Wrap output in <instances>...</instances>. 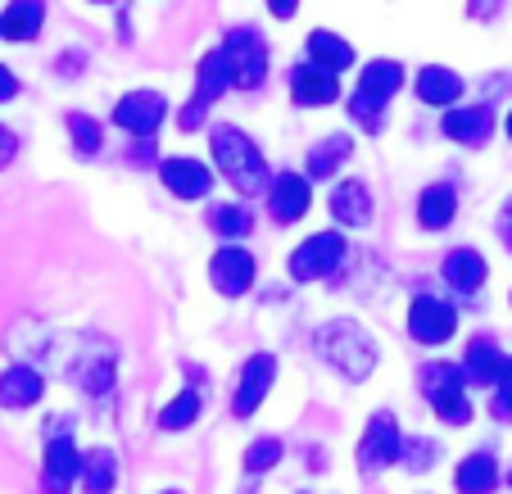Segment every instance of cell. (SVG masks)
<instances>
[{"label":"cell","instance_id":"1","mask_svg":"<svg viewBox=\"0 0 512 494\" xmlns=\"http://www.w3.org/2000/svg\"><path fill=\"white\" fill-rule=\"evenodd\" d=\"M91 340H96V331H59V327H46V322H14L10 336H5V349H10L23 368H37L41 363V368L73 381L82 359H87Z\"/></svg>","mask_w":512,"mask_h":494},{"label":"cell","instance_id":"2","mask_svg":"<svg viewBox=\"0 0 512 494\" xmlns=\"http://www.w3.org/2000/svg\"><path fill=\"white\" fill-rule=\"evenodd\" d=\"M313 345H318L322 359L349 381H368L372 368H377V340H372V331L349 318L327 322V327L313 336Z\"/></svg>","mask_w":512,"mask_h":494},{"label":"cell","instance_id":"3","mask_svg":"<svg viewBox=\"0 0 512 494\" xmlns=\"http://www.w3.org/2000/svg\"><path fill=\"white\" fill-rule=\"evenodd\" d=\"M209 141H213V164H218V173L241 195H254L268 186V164H263L259 146H254L241 127H213Z\"/></svg>","mask_w":512,"mask_h":494},{"label":"cell","instance_id":"4","mask_svg":"<svg viewBox=\"0 0 512 494\" xmlns=\"http://www.w3.org/2000/svg\"><path fill=\"white\" fill-rule=\"evenodd\" d=\"M417 381H422L426 404L435 408V417H440L445 427H467V422H472V399H467L463 368H454V363H426V368L417 372Z\"/></svg>","mask_w":512,"mask_h":494},{"label":"cell","instance_id":"5","mask_svg":"<svg viewBox=\"0 0 512 494\" xmlns=\"http://www.w3.org/2000/svg\"><path fill=\"white\" fill-rule=\"evenodd\" d=\"M349 263V241L340 232H318L290 254V277L295 281H331Z\"/></svg>","mask_w":512,"mask_h":494},{"label":"cell","instance_id":"6","mask_svg":"<svg viewBox=\"0 0 512 494\" xmlns=\"http://www.w3.org/2000/svg\"><path fill=\"white\" fill-rule=\"evenodd\" d=\"M223 59L232 68V87L254 91L268 78V46H263L259 28H232L223 41Z\"/></svg>","mask_w":512,"mask_h":494},{"label":"cell","instance_id":"7","mask_svg":"<svg viewBox=\"0 0 512 494\" xmlns=\"http://www.w3.org/2000/svg\"><path fill=\"white\" fill-rule=\"evenodd\" d=\"M227 87H232V68H227L223 50H209V55L200 59V73H195V96L186 100V109H182L177 123H182L186 132H195V127L204 123V114H209V105L223 96Z\"/></svg>","mask_w":512,"mask_h":494},{"label":"cell","instance_id":"8","mask_svg":"<svg viewBox=\"0 0 512 494\" xmlns=\"http://www.w3.org/2000/svg\"><path fill=\"white\" fill-rule=\"evenodd\" d=\"M404 458V431H399V417L395 413H377L358 440V467L363 472H381V467H395Z\"/></svg>","mask_w":512,"mask_h":494},{"label":"cell","instance_id":"9","mask_svg":"<svg viewBox=\"0 0 512 494\" xmlns=\"http://www.w3.org/2000/svg\"><path fill=\"white\" fill-rule=\"evenodd\" d=\"M458 331V309L449 300H440V295H417L413 304H408V336L417 340V345H445V340H454Z\"/></svg>","mask_w":512,"mask_h":494},{"label":"cell","instance_id":"10","mask_svg":"<svg viewBox=\"0 0 512 494\" xmlns=\"http://www.w3.org/2000/svg\"><path fill=\"white\" fill-rule=\"evenodd\" d=\"M164 118H168V100L159 96V91H127L114 109V123L123 127V132L141 136V141H150Z\"/></svg>","mask_w":512,"mask_h":494},{"label":"cell","instance_id":"11","mask_svg":"<svg viewBox=\"0 0 512 494\" xmlns=\"http://www.w3.org/2000/svg\"><path fill=\"white\" fill-rule=\"evenodd\" d=\"M209 277H213V286H218V295L236 300V295H245L254 286V254L227 245V250H218L209 259Z\"/></svg>","mask_w":512,"mask_h":494},{"label":"cell","instance_id":"12","mask_svg":"<svg viewBox=\"0 0 512 494\" xmlns=\"http://www.w3.org/2000/svg\"><path fill=\"white\" fill-rule=\"evenodd\" d=\"M272 381H277V359H272V354H254V359H245L241 381H236L232 413L236 417H250L254 408L263 404V395L272 390Z\"/></svg>","mask_w":512,"mask_h":494},{"label":"cell","instance_id":"13","mask_svg":"<svg viewBox=\"0 0 512 494\" xmlns=\"http://www.w3.org/2000/svg\"><path fill=\"white\" fill-rule=\"evenodd\" d=\"M440 132L449 136V141H458V146L476 150L490 141L494 132V114L490 105H458V109H445V118H440Z\"/></svg>","mask_w":512,"mask_h":494},{"label":"cell","instance_id":"14","mask_svg":"<svg viewBox=\"0 0 512 494\" xmlns=\"http://www.w3.org/2000/svg\"><path fill=\"white\" fill-rule=\"evenodd\" d=\"M458 368H463L467 386H499L508 359H503V349H499V340H494V336H472Z\"/></svg>","mask_w":512,"mask_h":494},{"label":"cell","instance_id":"15","mask_svg":"<svg viewBox=\"0 0 512 494\" xmlns=\"http://www.w3.org/2000/svg\"><path fill=\"white\" fill-rule=\"evenodd\" d=\"M82 467H87V458L78 454V445L68 436L50 440L46 445V472H41V485H46V494H68L73 490V481L82 476Z\"/></svg>","mask_w":512,"mask_h":494},{"label":"cell","instance_id":"16","mask_svg":"<svg viewBox=\"0 0 512 494\" xmlns=\"http://www.w3.org/2000/svg\"><path fill=\"white\" fill-rule=\"evenodd\" d=\"M309 200H313L309 177H300V173H281L277 182L268 186V214L277 218V223H300V218L309 214Z\"/></svg>","mask_w":512,"mask_h":494},{"label":"cell","instance_id":"17","mask_svg":"<svg viewBox=\"0 0 512 494\" xmlns=\"http://www.w3.org/2000/svg\"><path fill=\"white\" fill-rule=\"evenodd\" d=\"M440 272H445V281L454 286L458 295H476L485 286V277H490V263L481 259V250H472V245H458V250L445 254Z\"/></svg>","mask_w":512,"mask_h":494},{"label":"cell","instance_id":"18","mask_svg":"<svg viewBox=\"0 0 512 494\" xmlns=\"http://www.w3.org/2000/svg\"><path fill=\"white\" fill-rule=\"evenodd\" d=\"M159 177H164V186L177 195V200H204L213 186L209 168H204L200 159H164V164H159Z\"/></svg>","mask_w":512,"mask_h":494},{"label":"cell","instance_id":"19","mask_svg":"<svg viewBox=\"0 0 512 494\" xmlns=\"http://www.w3.org/2000/svg\"><path fill=\"white\" fill-rule=\"evenodd\" d=\"M290 96H295L300 109H322L340 96V82L331 78V73H322V68L300 64L295 68V78H290Z\"/></svg>","mask_w":512,"mask_h":494},{"label":"cell","instance_id":"20","mask_svg":"<svg viewBox=\"0 0 512 494\" xmlns=\"http://www.w3.org/2000/svg\"><path fill=\"white\" fill-rule=\"evenodd\" d=\"M46 395V381H41L37 368H23L14 363L10 372H0V408H32Z\"/></svg>","mask_w":512,"mask_h":494},{"label":"cell","instance_id":"21","mask_svg":"<svg viewBox=\"0 0 512 494\" xmlns=\"http://www.w3.org/2000/svg\"><path fill=\"white\" fill-rule=\"evenodd\" d=\"M454 214H458V191L454 186L435 182L417 195V223H422L426 232H445V227L454 223Z\"/></svg>","mask_w":512,"mask_h":494},{"label":"cell","instance_id":"22","mask_svg":"<svg viewBox=\"0 0 512 494\" xmlns=\"http://www.w3.org/2000/svg\"><path fill=\"white\" fill-rule=\"evenodd\" d=\"M454 490L458 494H494L499 490V463L494 454H467L454 467Z\"/></svg>","mask_w":512,"mask_h":494},{"label":"cell","instance_id":"23","mask_svg":"<svg viewBox=\"0 0 512 494\" xmlns=\"http://www.w3.org/2000/svg\"><path fill=\"white\" fill-rule=\"evenodd\" d=\"M417 96H422V105H454L458 96H463V78H458L454 68L445 64H426L422 73H417Z\"/></svg>","mask_w":512,"mask_h":494},{"label":"cell","instance_id":"24","mask_svg":"<svg viewBox=\"0 0 512 494\" xmlns=\"http://www.w3.org/2000/svg\"><path fill=\"white\" fill-rule=\"evenodd\" d=\"M331 214L349 227H368L372 223V191L363 182H340L331 191Z\"/></svg>","mask_w":512,"mask_h":494},{"label":"cell","instance_id":"25","mask_svg":"<svg viewBox=\"0 0 512 494\" xmlns=\"http://www.w3.org/2000/svg\"><path fill=\"white\" fill-rule=\"evenodd\" d=\"M309 55H313V68H322V73H345L349 64H354V46L349 41H340L336 32H309Z\"/></svg>","mask_w":512,"mask_h":494},{"label":"cell","instance_id":"26","mask_svg":"<svg viewBox=\"0 0 512 494\" xmlns=\"http://www.w3.org/2000/svg\"><path fill=\"white\" fill-rule=\"evenodd\" d=\"M399 87H404V68H399L395 59H372V64L363 68V78H358V91H363V96H377V100H390Z\"/></svg>","mask_w":512,"mask_h":494},{"label":"cell","instance_id":"27","mask_svg":"<svg viewBox=\"0 0 512 494\" xmlns=\"http://www.w3.org/2000/svg\"><path fill=\"white\" fill-rule=\"evenodd\" d=\"M354 155V141H349L345 132H336V136H327V141H318V146L309 150V177H331L336 173L340 164H345V159Z\"/></svg>","mask_w":512,"mask_h":494},{"label":"cell","instance_id":"28","mask_svg":"<svg viewBox=\"0 0 512 494\" xmlns=\"http://www.w3.org/2000/svg\"><path fill=\"white\" fill-rule=\"evenodd\" d=\"M41 19H46V5H37V0H14L10 10H5V37L10 41H37Z\"/></svg>","mask_w":512,"mask_h":494},{"label":"cell","instance_id":"29","mask_svg":"<svg viewBox=\"0 0 512 494\" xmlns=\"http://www.w3.org/2000/svg\"><path fill=\"white\" fill-rule=\"evenodd\" d=\"M118 481V458L114 449H91L87 467H82V490L87 494H109Z\"/></svg>","mask_w":512,"mask_h":494},{"label":"cell","instance_id":"30","mask_svg":"<svg viewBox=\"0 0 512 494\" xmlns=\"http://www.w3.org/2000/svg\"><path fill=\"white\" fill-rule=\"evenodd\" d=\"M209 227L218 236H227V241H236V236H250L254 232V214H250V209H241V204H213V209H209Z\"/></svg>","mask_w":512,"mask_h":494},{"label":"cell","instance_id":"31","mask_svg":"<svg viewBox=\"0 0 512 494\" xmlns=\"http://www.w3.org/2000/svg\"><path fill=\"white\" fill-rule=\"evenodd\" d=\"M200 408H204L200 390H182V395H173V404L159 413V427L164 431H186L195 417H200Z\"/></svg>","mask_w":512,"mask_h":494},{"label":"cell","instance_id":"32","mask_svg":"<svg viewBox=\"0 0 512 494\" xmlns=\"http://www.w3.org/2000/svg\"><path fill=\"white\" fill-rule=\"evenodd\" d=\"M386 105H390V100H377V96H363V91H354V100H349V114H354V123L363 127V132H381V127H386Z\"/></svg>","mask_w":512,"mask_h":494},{"label":"cell","instance_id":"33","mask_svg":"<svg viewBox=\"0 0 512 494\" xmlns=\"http://www.w3.org/2000/svg\"><path fill=\"white\" fill-rule=\"evenodd\" d=\"M64 123H68V132H73V146H78L82 155H96V150L105 146V132H100L96 118H87V114H68Z\"/></svg>","mask_w":512,"mask_h":494},{"label":"cell","instance_id":"34","mask_svg":"<svg viewBox=\"0 0 512 494\" xmlns=\"http://www.w3.org/2000/svg\"><path fill=\"white\" fill-rule=\"evenodd\" d=\"M281 463V440L277 436H263V440H254L250 449H245V472H268V467H277Z\"/></svg>","mask_w":512,"mask_h":494},{"label":"cell","instance_id":"35","mask_svg":"<svg viewBox=\"0 0 512 494\" xmlns=\"http://www.w3.org/2000/svg\"><path fill=\"white\" fill-rule=\"evenodd\" d=\"M435 458H440V445L426 440V436H417V440H404V458H399V463H404L408 472H426Z\"/></svg>","mask_w":512,"mask_h":494},{"label":"cell","instance_id":"36","mask_svg":"<svg viewBox=\"0 0 512 494\" xmlns=\"http://www.w3.org/2000/svg\"><path fill=\"white\" fill-rule=\"evenodd\" d=\"M490 413L499 417V422H512V359L508 368H503L499 386H494V399H490Z\"/></svg>","mask_w":512,"mask_h":494},{"label":"cell","instance_id":"37","mask_svg":"<svg viewBox=\"0 0 512 494\" xmlns=\"http://www.w3.org/2000/svg\"><path fill=\"white\" fill-rule=\"evenodd\" d=\"M14 150H19V141H14V132H10V127H0V168H5V164H10V159H14Z\"/></svg>","mask_w":512,"mask_h":494},{"label":"cell","instance_id":"38","mask_svg":"<svg viewBox=\"0 0 512 494\" xmlns=\"http://www.w3.org/2000/svg\"><path fill=\"white\" fill-rule=\"evenodd\" d=\"M14 96H19V78L10 68H0V100H14Z\"/></svg>","mask_w":512,"mask_h":494},{"label":"cell","instance_id":"39","mask_svg":"<svg viewBox=\"0 0 512 494\" xmlns=\"http://www.w3.org/2000/svg\"><path fill=\"white\" fill-rule=\"evenodd\" d=\"M494 227H499V241L512 250V209H503V214H499V223H494Z\"/></svg>","mask_w":512,"mask_h":494},{"label":"cell","instance_id":"40","mask_svg":"<svg viewBox=\"0 0 512 494\" xmlns=\"http://www.w3.org/2000/svg\"><path fill=\"white\" fill-rule=\"evenodd\" d=\"M150 159H155V146H150V141L132 146V164H150Z\"/></svg>","mask_w":512,"mask_h":494},{"label":"cell","instance_id":"41","mask_svg":"<svg viewBox=\"0 0 512 494\" xmlns=\"http://www.w3.org/2000/svg\"><path fill=\"white\" fill-rule=\"evenodd\" d=\"M467 14H472V19H490V14H499V5H472Z\"/></svg>","mask_w":512,"mask_h":494},{"label":"cell","instance_id":"42","mask_svg":"<svg viewBox=\"0 0 512 494\" xmlns=\"http://www.w3.org/2000/svg\"><path fill=\"white\" fill-rule=\"evenodd\" d=\"M268 14H272V19H290V14H295V5H268Z\"/></svg>","mask_w":512,"mask_h":494},{"label":"cell","instance_id":"43","mask_svg":"<svg viewBox=\"0 0 512 494\" xmlns=\"http://www.w3.org/2000/svg\"><path fill=\"white\" fill-rule=\"evenodd\" d=\"M503 132H508V141H512V109H508V118H503Z\"/></svg>","mask_w":512,"mask_h":494},{"label":"cell","instance_id":"44","mask_svg":"<svg viewBox=\"0 0 512 494\" xmlns=\"http://www.w3.org/2000/svg\"><path fill=\"white\" fill-rule=\"evenodd\" d=\"M0 37H5V14H0Z\"/></svg>","mask_w":512,"mask_h":494},{"label":"cell","instance_id":"45","mask_svg":"<svg viewBox=\"0 0 512 494\" xmlns=\"http://www.w3.org/2000/svg\"><path fill=\"white\" fill-rule=\"evenodd\" d=\"M164 494H182V490H164Z\"/></svg>","mask_w":512,"mask_h":494},{"label":"cell","instance_id":"46","mask_svg":"<svg viewBox=\"0 0 512 494\" xmlns=\"http://www.w3.org/2000/svg\"><path fill=\"white\" fill-rule=\"evenodd\" d=\"M508 485H512V472H508Z\"/></svg>","mask_w":512,"mask_h":494},{"label":"cell","instance_id":"47","mask_svg":"<svg viewBox=\"0 0 512 494\" xmlns=\"http://www.w3.org/2000/svg\"><path fill=\"white\" fill-rule=\"evenodd\" d=\"M508 209H512V204H508Z\"/></svg>","mask_w":512,"mask_h":494},{"label":"cell","instance_id":"48","mask_svg":"<svg viewBox=\"0 0 512 494\" xmlns=\"http://www.w3.org/2000/svg\"><path fill=\"white\" fill-rule=\"evenodd\" d=\"M508 300H512V295H508Z\"/></svg>","mask_w":512,"mask_h":494}]
</instances>
